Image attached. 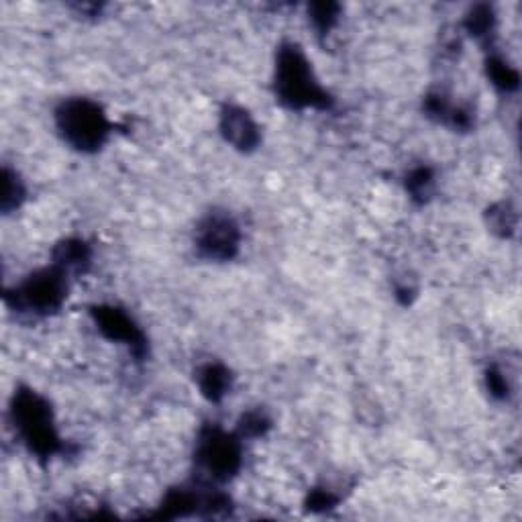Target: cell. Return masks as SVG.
<instances>
[{
    "instance_id": "1",
    "label": "cell",
    "mask_w": 522,
    "mask_h": 522,
    "mask_svg": "<svg viewBox=\"0 0 522 522\" xmlns=\"http://www.w3.org/2000/svg\"><path fill=\"white\" fill-rule=\"evenodd\" d=\"M13 421L23 441L41 457L60 451V437L51 421L49 404L31 390H21L13 400Z\"/></svg>"
},
{
    "instance_id": "2",
    "label": "cell",
    "mask_w": 522,
    "mask_h": 522,
    "mask_svg": "<svg viewBox=\"0 0 522 522\" xmlns=\"http://www.w3.org/2000/svg\"><path fill=\"white\" fill-rule=\"evenodd\" d=\"M280 98L292 109L304 107H329V96L317 84L306 58L296 47H284L278 58L276 78Z\"/></svg>"
},
{
    "instance_id": "3",
    "label": "cell",
    "mask_w": 522,
    "mask_h": 522,
    "mask_svg": "<svg viewBox=\"0 0 522 522\" xmlns=\"http://www.w3.org/2000/svg\"><path fill=\"white\" fill-rule=\"evenodd\" d=\"M58 127L66 141L82 151L98 149L109 137V121L96 102L86 98L66 100L58 109Z\"/></svg>"
},
{
    "instance_id": "4",
    "label": "cell",
    "mask_w": 522,
    "mask_h": 522,
    "mask_svg": "<svg viewBox=\"0 0 522 522\" xmlns=\"http://www.w3.org/2000/svg\"><path fill=\"white\" fill-rule=\"evenodd\" d=\"M66 290V272L56 266L29 276L9 294V302L17 310L33 312V315H47V312L58 310L62 306Z\"/></svg>"
},
{
    "instance_id": "5",
    "label": "cell",
    "mask_w": 522,
    "mask_h": 522,
    "mask_svg": "<svg viewBox=\"0 0 522 522\" xmlns=\"http://www.w3.org/2000/svg\"><path fill=\"white\" fill-rule=\"evenodd\" d=\"M196 457L208 476L229 480L241 465V447L235 437L219 429H208L198 441Z\"/></svg>"
},
{
    "instance_id": "6",
    "label": "cell",
    "mask_w": 522,
    "mask_h": 522,
    "mask_svg": "<svg viewBox=\"0 0 522 522\" xmlns=\"http://www.w3.org/2000/svg\"><path fill=\"white\" fill-rule=\"evenodd\" d=\"M196 245L208 259H231L239 247V227L225 215H211L200 225Z\"/></svg>"
},
{
    "instance_id": "7",
    "label": "cell",
    "mask_w": 522,
    "mask_h": 522,
    "mask_svg": "<svg viewBox=\"0 0 522 522\" xmlns=\"http://www.w3.org/2000/svg\"><path fill=\"white\" fill-rule=\"evenodd\" d=\"M96 323L98 329L115 341H125L133 351L139 355L145 347L141 331L133 325V321L125 315V312L117 308H96Z\"/></svg>"
},
{
    "instance_id": "8",
    "label": "cell",
    "mask_w": 522,
    "mask_h": 522,
    "mask_svg": "<svg viewBox=\"0 0 522 522\" xmlns=\"http://www.w3.org/2000/svg\"><path fill=\"white\" fill-rule=\"evenodd\" d=\"M221 129L227 141L233 143L237 149H253L259 143L257 125L243 109L237 107L225 109Z\"/></svg>"
},
{
    "instance_id": "9",
    "label": "cell",
    "mask_w": 522,
    "mask_h": 522,
    "mask_svg": "<svg viewBox=\"0 0 522 522\" xmlns=\"http://www.w3.org/2000/svg\"><path fill=\"white\" fill-rule=\"evenodd\" d=\"M88 261H90V251L82 241H66L56 251V266L62 268L64 272L68 270L80 272L84 266H88Z\"/></svg>"
},
{
    "instance_id": "10",
    "label": "cell",
    "mask_w": 522,
    "mask_h": 522,
    "mask_svg": "<svg viewBox=\"0 0 522 522\" xmlns=\"http://www.w3.org/2000/svg\"><path fill=\"white\" fill-rule=\"evenodd\" d=\"M227 386H229V372L221 368V365H206V368L200 372L202 394L211 400L223 398Z\"/></svg>"
},
{
    "instance_id": "11",
    "label": "cell",
    "mask_w": 522,
    "mask_h": 522,
    "mask_svg": "<svg viewBox=\"0 0 522 522\" xmlns=\"http://www.w3.org/2000/svg\"><path fill=\"white\" fill-rule=\"evenodd\" d=\"M23 200V186L17 178V174H13L11 170H5V196H3V211L9 213L13 208L19 206V202Z\"/></svg>"
},
{
    "instance_id": "12",
    "label": "cell",
    "mask_w": 522,
    "mask_h": 522,
    "mask_svg": "<svg viewBox=\"0 0 522 522\" xmlns=\"http://www.w3.org/2000/svg\"><path fill=\"white\" fill-rule=\"evenodd\" d=\"M431 184H433V176H431V172L425 170V168L416 170V172L410 176V180H408V188H410V192H412L414 196H425V194H429Z\"/></svg>"
},
{
    "instance_id": "13",
    "label": "cell",
    "mask_w": 522,
    "mask_h": 522,
    "mask_svg": "<svg viewBox=\"0 0 522 522\" xmlns=\"http://www.w3.org/2000/svg\"><path fill=\"white\" fill-rule=\"evenodd\" d=\"M268 429V421L264 414L259 412H253V414H247L243 419V425H241V433L243 435H249V437H257Z\"/></svg>"
}]
</instances>
